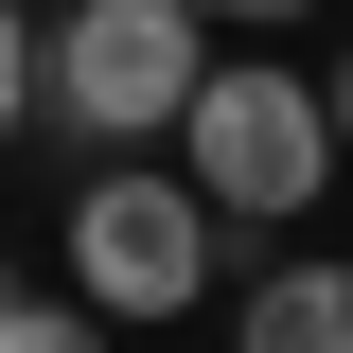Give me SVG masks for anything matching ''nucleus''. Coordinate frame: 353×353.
I'll list each match as a JSON object with an SVG mask.
<instances>
[{
	"label": "nucleus",
	"instance_id": "1",
	"mask_svg": "<svg viewBox=\"0 0 353 353\" xmlns=\"http://www.w3.org/2000/svg\"><path fill=\"white\" fill-rule=\"evenodd\" d=\"M176 176L212 194V230H301L318 212V176H336V124H318V71L283 36H248V53H212L194 71V106H176Z\"/></svg>",
	"mask_w": 353,
	"mask_h": 353
},
{
	"label": "nucleus",
	"instance_id": "2",
	"mask_svg": "<svg viewBox=\"0 0 353 353\" xmlns=\"http://www.w3.org/2000/svg\"><path fill=\"white\" fill-rule=\"evenodd\" d=\"M212 265H230V230H212V194L176 159H106L71 194V301L106 318V336H124V318H194Z\"/></svg>",
	"mask_w": 353,
	"mask_h": 353
},
{
	"label": "nucleus",
	"instance_id": "3",
	"mask_svg": "<svg viewBox=\"0 0 353 353\" xmlns=\"http://www.w3.org/2000/svg\"><path fill=\"white\" fill-rule=\"evenodd\" d=\"M194 71H212V18H194V0H71L36 36L53 124H88V141H159L176 106H194Z\"/></svg>",
	"mask_w": 353,
	"mask_h": 353
},
{
	"label": "nucleus",
	"instance_id": "4",
	"mask_svg": "<svg viewBox=\"0 0 353 353\" xmlns=\"http://www.w3.org/2000/svg\"><path fill=\"white\" fill-rule=\"evenodd\" d=\"M230 353H353V265H336V248L265 265L248 301H230Z\"/></svg>",
	"mask_w": 353,
	"mask_h": 353
},
{
	"label": "nucleus",
	"instance_id": "5",
	"mask_svg": "<svg viewBox=\"0 0 353 353\" xmlns=\"http://www.w3.org/2000/svg\"><path fill=\"white\" fill-rule=\"evenodd\" d=\"M0 353H106V318H88V301H18V318H0Z\"/></svg>",
	"mask_w": 353,
	"mask_h": 353
},
{
	"label": "nucleus",
	"instance_id": "6",
	"mask_svg": "<svg viewBox=\"0 0 353 353\" xmlns=\"http://www.w3.org/2000/svg\"><path fill=\"white\" fill-rule=\"evenodd\" d=\"M18 106H36V18L0 0V141H18Z\"/></svg>",
	"mask_w": 353,
	"mask_h": 353
},
{
	"label": "nucleus",
	"instance_id": "7",
	"mask_svg": "<svg viewBox=\"0 0 353 353\" xmlns=\"http://www.w3.org/2000/svg\"><path fill=\"white\" fill-rule=\"evenodd\" d=\"M194 18H212V36H301L318 0H194Z\"/></svg>",
	"mask_w": 353,
	"mask_h": 353
},
{
	"label": "nucleus",
	"instance_id": "8",
	"mask_svg": "<svg viewBox=\"0 0 353 353\" xmlns=\"http://www.w3.org/2000/svg\"><path fill=\"white\" fill-rule=\"evenodd\" d=\"M318 124H336V159H353V53H318Z\"/></svg>",
	"mask_w": 353,
	"mask_h": 353
},
{
	"label": "nucleus",
	"instance_id": "9",
	"mask_svg": "<svg viewBox=\"0 0 353 353\" xmlns=\"http://www.w3.org/2000/svg\"><path fill=\"white\" fill-rule=\"evenodd\" d=\"M0 318H18V283H0Z\"/></svg>",
	"mask_w": 353,
	"mask_h": 353
}]
</instances>
